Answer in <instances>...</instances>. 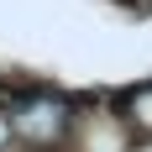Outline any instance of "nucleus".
<instances>
[{
    "mask_svg": "<svg viewBox=\"0 0 152 152\" xmlns=\"http://www.w3.org/2000/svg\"><path fill=\"white\" fill-rule=\"evenodd\" d=\"M137 121H147V126H152V94H142V100H137Z\"/></svg>",
    "mask_w": 152,
    "mask_h": 152,
    "instance_id": "f03ea898",
    "label": "nucleus"
},
{
    "mask_svg": "<svg viewBox=\"0 0 152 152\" xmlns=\"http://www.w3.org/2000/svg\"><path fill=\"white\" fill-rule=\"evenodd\" d=\"M16 126H21L26 137H53V131L63 126V110H58V105H31V110H21Z\"/></svg>",
    "mask_w": 152,
    "mask_h": 152,
    "instance_id": "f257e3e1",
    "label": "nucleus"
}]
</instances>
